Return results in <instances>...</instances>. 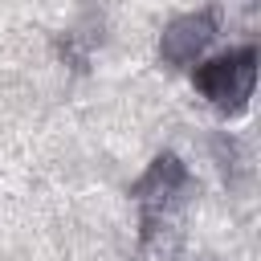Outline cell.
<instances>
[{"label":"cell","mask_w":261,"mask_h":261,"mask_svg":"<svg viewBox=\"0 0 261 261\" xmlns=\"http://www.w3.org/2000/svg\"><path fill=\"white\" fill-rule=\"evenodd\" d=\"M220 37V8L208 4V8H196V12H179L163 24L159 33V61L171 65V69H184L192 61L204 57V49Z\"/></svg>","instance_id":"3"},{"label":"cell","mask_w":261,"mask_h":261,"mask_svg":"<svg viewBox=\"0 0 261 261\" xmlns=\"http://www.w3.org/2000/svg\"><path fill=\"white\" fill-rule=\"evenodd\" d=\"M196 179L188 171V163L175 155V151H159L147 171L130 184V200L139 204V228H143V241L151 245L159 237V228L171 224V216L184 208V200L192 196Z\"/></svg>","instance_id":"1"},{"label":"cell","mask_w":261,"mask_h":261,"mask_svg":"<svg viewBox=\"0 0 261 261\" xmlns=\"http://www.w3.org/2000/svg\"><path fill=\"white\" fill-rule=\"evenodd\" d=\"M192 86L200 90V98L212 110L241 114L253 98V86H257V49L241 45V49H228V53L200 61L196 73H192Z\"/></svg>","instance_id":"2"}]
</instances>
